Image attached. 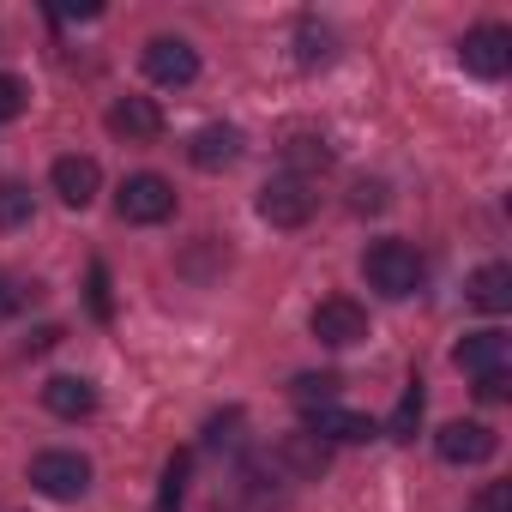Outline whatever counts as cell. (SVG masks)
Listing matches in <instances>:
<instances>
[{
	"label": "cell",
	"mask_w": 512,
	"mask_h": 512,
	"mask_svg": "<svg viewBox=\"0 0 512 512\" xmlns=\"http://www.w3.org/2000/svg\"><path fill=\"white\" fill-rule=\"evenodd\" d=\"M13 308H19V290H13V284H7V278H0V320H7V314H13Z\"/></svg>",
	"instance_id": "30"
},
{
	"label": "cell",
	"mask_w": 512,
	"mask_h": 512,
	"mask_svg": "<svg viewBox=\"0 0 512 512\" xmlns=\"http://www.w3.org/2000/svg\"><path fill=\"white\" fill-rule=\"evenodd\" d=\"M422 404H428V398H422V380H410L404 398H398V410H392V422H386V434H392V440H416V428H422Z\"/></svg>",
	"instance_id": "18"
},
{
	"label": "cell",
	"mask_w": 512,
	"mask_h": 512,
	"mask_svg": "<svg viewBox=\"0 0 512 512\" xmlns=\"http://www.w3.org/2000/svg\"><path fill=\"white\" fill-rule=\"evenodd\" d=\"M31 223V187L0 181V229H25Z\"/></svg>",
	"instance_id": "21"
},
{
	"label": "cell",
	"mask_w": 512,
	"mask_h": 512,
	"mask_svg": "<svg viewBox=\"0 0 512 512\" xmlns=\"http://www.w3.org/2000/svg\"><path fill=\"white\" fill-rule=\"evenodd\" d=\"M25 103H31L25 79H19V73H0V121H19V115H25Z\"/></svg>",
	"instance_id": "24"
},
{
	"label": "cell",
	"mask_w": 512,
	"mask_h": 512,
	"mask_svg": "<svg viewBox=\"0 0 512 512\" xmlns=\"http://www.w3.org/2000/svg\"><path fill=\"white\" fill-rule=\"evenodd\" d=\"M109 133L127 139V145H151V139L163 133V109H157L151 97H121V103L109 109Z\"/></svg>",
	"instance_id": "10"
},
{
	"label": "cell",
	"mask_w": 512,
	"mask_h": 512,
	"mask_svg": "<svg viewBox=\"0 0 512 512\" xmlns=\"http://www.w3.org/2000/svg\"><path fill=\"white\" fill-rule=\"evenodd\" d=\"M314 338L320 344H332V350H350V344H362L368 338V314L350 302V296H326L320 308H314Z\"/></svg>",
	"instance_id": "5"
},
{
	"label": "cell",
	"mask_w": 512,
	"mask_h": 512,
	"mask_svg": "<svg viewBox=\"0 0 512 512\" xmlns=\"http://www.w3.org/2000/svg\"><path fill=\"white\" fill-rule=\"evenodd\" d=\"M205 446H211V452H229V446H241V410H229V416H211V422H205Z\"/></svg>",
	"instance_id": "23"
},
{
	"label": "cell",
	"mask_w": 512,
	"mask_h": 512,
	"mask_svg": "<svg viewBox=\"0 0 512 512\" xmlns=\"http://www.w3.org/2000/svg\"><path fill=\"white\" fill-rule=\"evenodd\" d=\"M458 61H464V73H476V79H506V67H512V37H506L500 25H482V31H470V37L458 43Z\"/></svg>",
	"instance_id": "8"
},
{
	"label": "cell",
	"mask_w": 512,
	"mask_h": 512,
	"mask_svg": "<svg viewBox=\"0 0 512 512\" xmlns=\"http://www.w3.org/2000/svg\"><path fill=\"white\" fill-rule=\"evenodd\" d=\"M452 362L464 368V374H500L506 368V332H470V338H458L452 344Z\"/></svg>",
	"instance_id": "12"
},
{
	"label": "cell",
	"mask_w": 512,
	"mask_h": 512,
	"mask_svg": "<svg viewBox=\"0 0 512 512\" xmlns=\"http://www.w3.org/2000/svg\"><path fill=\"white\" fill-rule=\"evenodd\" d=\"M31 482H37L49 500H79V494L91 488V464H85L79 452H43V458L31 464Z\"/></svg>",
	"instance_id": "7"
},
{
	"label": "cell",
	"mask_w": 512,
	"mask_h": 512,
	"mask_svg": "<svg viewBox=\"0 0 512 512\" xmlns=\"http://www.w3.org/2000/svg\"><path fill=\"white\" fill-rule=\"evenodd\" d=\"M362 278L386 296V302H404L422 290V260H416V247L410 241H374L362 253Z\"/></svg>",
	"instance_id": "1"
},
{
	"label": "cell",
	"mask_w": 512,
	"mask_h": 512,
	"mask_svg": "<svg viewBox=\"0 0 512 512\" xmlns=\"http://www.w3.org/2000/svg\"><path fill=\"white\" fill-rule=\"evenodd\" d=\"M470 302H476L482 314H506V308H512V266H482V272L470 278Z\"/></svg>",
	"instance_id": "15"
},
{
	"label": "cell",
	"mask_w": 512,
	"mask_h": 512,
	"mask_svg": "<svg viewBox=\"0 0 512 512\" xmlns=\"http://www.w3.org/2000/svg\"><path fill=\"white\" fill-rule=\"evenodd\" d=\"M308 434L326 440V446H362V440H374V422H368L362 410L320 404V410H308Z\"/></svg>",
	"instance_id": "9"
},
{
	"label": "cell",
	"mask_w": 512,
	"mask_h": 512,
	"mask_svg": "<svg viewBox=\"0 0 512 512\" xmlns=\"http://www.w3.org/2000/svg\"><path fill=\"white\" fill-rule=\"evenodd\" d=\"M145 79H151V85H169V91L193 85V79H199L193 43H181V37H151V43H145Z\"/></svg>",
	"instance_id": "4"
},
{
	"label": "cell",
	"mask_w": 512,
	"mask_h": 512,
	"mask_svg": "<svg viewBox=\"0 0 512 512\" xmlns=\"http://www.w3.org/2000/svg\"><path fill=\"white\" fill-rule=\"evenodd\" d=\"M506 392H512V380H506V368H500V374H482V380H476V398H482V404H500Z\"/></svg>",
	"instance_id": "27"
},
{
	"label": "cell",
	"mask_w": 512,
	"mask_h": 512,
	"mask_svg": "<svg viewBox=\"0 0 512 512\" xmlns=\"http://www.w3.org/2000/svg\"><path fill=\"white\" fill-rule=\"evenodd\" d=\"M55 19H97V7L85 0V7H55Z\"/></svg>",
	"instance_id": "31"
},
{
	"label": "cell",
	"mask_w": 512,
	"mask_h": 512,
	"mask_svg": "<svg viewBox=\"0 0 512 512\" xmlns=\"http://www.w3.org/2000/svg\"><path fill=\"white\" fill-rule=\"evenodd\" d=\"M61 338H67V332H61V326H43V332H31V350H55V344H61Z\"/></svg>",
	"instance_id": "29"
},
{
	"label": "cell",
	"mask_w": 512,
	"mask_h": 512,
	"mask_svg": "<svg viewBox=\"0 0 512 512\" xmlns=\"http://www.w3.org/2000/svg\"><path fill=\"white\" fill-rule=\"evenodd\" d=\"M476 512H512V494H506V482H494V488L476 500Z\"/></svg>",
	"instance_id": "28"
},
{
	"label": "cell",
	"mask_w": 512,
	"mask_h": 512,
	"mask_svg": "<svg viewBox=\"0 0 512 512\" xmlns=\"http://www.w3.org/2000/svg\"><path fill=\"white\" fill-rule=\"evenodd\" d=\"M91 314L115 320V296H109V266H91Z\"/></svg>",
	"instance_id": "25"
},
{
	"label": "cell",
	"mask_w": 512,
	"mask_h": 512,
	"mask_svg": "<svg viewBox=\"0 0 512 512\" xmlns=\"http://www.w3.org/2000/svg\"><path fill=\"white\" fill-rule=\"evenodd\" d=\"M115 211H121V223H163V217H175V187L163 175H127L115 193Z\"/></svg>",
	"instance_id": "3"
},
{
	"label": "cell",
	"mask_w": 512,
	"mask_h": 512,
	"mask_svg": "<svg viewBox=\"0 0 512 512\" xmlns=\"http://www.w3.org/2000/svg\"><path fill=\"white\" fill-rule=\"evenodd\" d=\"M434 452H440L446 464H488V458L500 452V434H494L488 422H446V428L434 434Z\"/></svg>",
	"instance_id": "6"
},
{
	"label": "cell",
	"mask_w": 512,
	"mask_h": 512,
	"mask_svg": "<svg viewBox=\"0 0 512 512\" xmlns=\"http://www.w3.org/2000/svg\"><path fill=\"white\" fill-rule=\"evenodd\" d=\"M284 464H290V470H302V476H320V470L332 464V446H326V440H314L308 428H302V434H284Z\"/></svg>",
	"instance_id": "16"
},
{
	"label": "cell",
	"mask_w": 512,
	"mask_h": 512,
	"mask_svg": "<svg viewBox=\"0 0 512 512\" xmlns=\"http://www.w3.org/2000/svg\"><path fill=\"white\" fill-rule=\"evenodd\" d=\"M338 386H344L338 374H296V380H290V398H296L302 410H320V404L338 398Z\"/></svg>",
	"instance_id": "19"
},
{
	"label": "cell",
	"mask_w": 512,
	"mask_h": 512,
	"mask_svg": "<svg viewBox=\"0 0 512 512\" xmlns=\"http://www.w3.org/2000/svg\"><path fill=\"white\" fill-rule=\"evenodd\" d=\"M350 205H356V211L368 217V211H380V205H386V187H380V181H356V193H350Z\"/></svg>",
	"instance_id": "26"
},
{
	"label": "cell",
	"mask_w": 512,
	"mask_h": 512,
	"mask_svg": "<svg viewBox=\"0 0 512 512\" xmlns=\"http://www.w3.org/2000/svg\"><path fill=\"white\" fill-rule=\"evenodd\" d=\"M43 404H49L61 422H79V416L97 410V386L79 380V374H55V380H43Z\"/></svg>",
	"instance_id": "13"
},
{
	"label": "cell",
	"mask_w": 512,
	"mask_h": 512,
	"mask_svg": "<svg viewBox=\"0 0 512 512\" xmlns=\"http://www.w3.org/2000/svg\"><path fill=\"white\" fill-rule=\"evenodd\" d=\"M187 157H193V169L217 175V169H229V163L241 157V133H235V127H199L193 145H187Z\"/></svg>",
	"instance_id": "14"
},
{
	"label": "cell",
	"mask_w": 512,
	"mask_h": 512,
	"mask_svg": "<svg viewBox=\"0 0 512 512\" xmlns=\"http://www.w3.org/2000/svg\"><path fill=\"white\" fill-rule=\"evenodd\" d=\"M296 61H302V67H320V61H332V31L308 19V25L296 31Z\"/></svg>",
	"instance_id": "22"
},
{
	"label": "cell",
	"mask_w": 512,
	"mask_h": 512,
	"mask_svg": "<svg viewBox=\"0 0 512 512\" xmlns=\"http://www.w3.org/2000/svg\"><path fill=\"white\" fill-rule=\"evenodd\" d=\"M49 181H55V193H61V205H73V211H85V205L97 199V187H103V169H97L91 157H55V169H49Z\"/></svg>",
	"instance_id": "11"
},
{
	"label": "cell",
	"mask_w": 512,
	"mask_h": 512,
	"mask_svg": "<svg viewBox=\"0 0 512 512\" xmlns=\"http://www.w3.org/2000/svg\"><path fill=\"white\" fill-rule=\"evenodd\" d=\"M284 157H290V169H326V163H332V145H326L320 133H296V139L284 145Z\"/></svg>",
	"instance_id": "20"
},
{
	"label": "cell",
	"mask_w": 512,
	"mask_h": 512,
	"mask_svg": "<svg viewBox=\"0 0 512 512\" xmlns=\"http://www.w3.org/2000/svg\"><path fill=\"white\" fill-rule=\"evenodd\" d=\"M314 187H308V175H272L266 187H260V217L272 223V229H302L308 217H314Z\"/></svg>",
	"instance_id": "2"
},
{
	"label": "cell",
	"mask_w": 512,
	"mask_h": 512,
	"mask_svg": "<svg viewBox=\"0 0 512 512\" xmlns=\"http://www.w3.org/2000/svg\"><path fill=\"white\" fill-rule=\"evenodd\" d=\"M187 470H193V458H187V452H169V458H163V482H157V512H181V500H187Z\"/></svg>",
	"instance_id": "17"
}]
</instances>
